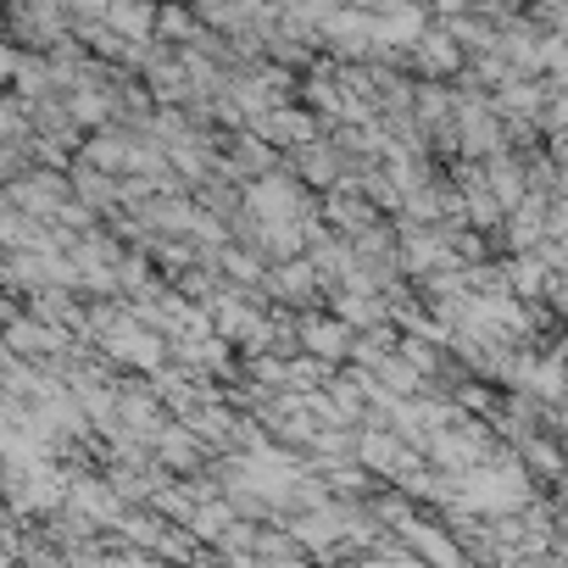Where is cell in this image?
Masks as SVG:
<instances>
[{
	"mask_svg": "<svg viewBox=\"0 0 568 568\" xmlns=\"http://www.w3.org/2000/svg\"><path fill=\"white\" fill-rule=\"evenodd\" d=\"M251 134H256L262 145H313V140H318V118H313L307 106H273L267 118L251 123Z\"/></svg>",
	"mask_w": 568,
	"mask_h": 568,
	"instance_id": "cell-3",
	"label": "cell"
},
{
	"mask_svg": "<svg viewBox=\"0 0 568 568\" xmlns=\"http://www.w3.org/2000/svg\"><path fill=\"white\" fill-rule=\"evenodd\" d=\"M234 151H240V162H245V168H273V151H267L256 134H240V140H234Z\"/></svg>",
	"mask_w": 568,
	"mask_h": 568,
	"instance_id": "cell-12",
	"label": "cell"
},
{
	"mask_svg": "<svg viewBox=\"0 0 568 568\" xmlns=\"http://www.w3.org/2000/svg\"><path fill=\"white\" fill-rule=\"evenodd\" d=\"M73 190H84V201H90V206H112V201H118V184H112L106 173L84 168V162H73Z\"/></svg>",
	"mask_w": 568,
	"mask_h": 568,
	"instance_id": "cell-11",
	"label": "cell"
},
{
	"mask_svg": "<svg viewBox=\"0 0 568 568\" xmlns=\"http://www.w3.org/2000/svg\"><path fill=\"white\" fill-rule=\"evenodd\" d=\"M12 68H18V51H12V45H0V84L12 79Z\"/></svg>",
	"mask_w": 568,
	"mask_h": 568,
	"instance_id": "cell-13",
	"label": "cell"
},
{
	"mask_svg": "<svg viewBox=\"0 0 568 568\" xmlns=\"http://www.w3.org/2000/svg\"><path fill=\"white\" fill-rule=\"evenodd\" d=\"M118 34H129V45H151V29H156V12H140V7H112L101 12Z\"/></svg>",
	"mask_w": 568,
	"mask_h": 568,
	"instance_id": "cell-8",
	"label": "cell"
},
{
	"mask_svg": "<svg viewBox=\"0 0 568 568\" xmlns=\"http://www.w3.org/2000/svg\"><path fill=\"white\" fill-rule=\"evenodd\" d=\"M413 57H418V68L429 73V79H446V73H463V51L446 40V29H418V40H413Z\"/></svg>",
	"mask_w": 568,
	"mask_h": 568,
	"instance_id": "cell-7",
	"label": "cell"
},
{
	"mask_svg": "<svg viewBox=\"0 0 568 568\" xmlns=\"http://www.w3.org/2000/svg\"><path fill=\"white\" fill-rule=\"evenodd\" d=\"M302 179L318 184V190H335V184H341V156H335L329 145H307V156H302Z\"/></svg>",
	"mask_w": 568,
	"mask_h": 568,
	"instance_id": "cell-10",
	"label": "cell"
},
{
	"mask_svg": "<svg viewBox=\"0 0 568 568\" xmlns=\"http://www.w3.org/2000/svg\"><path fill=\"white\" fill-rule=\"evenodd\" d=\"M151 440H156V463H162L168 474H201V468H206V446H201L195 435H184L179 424H162Z\"/></svg>",
	"mask_w": 568,
	"mask_h": 568,
	"instance_id": "cell-6",
	"label": "cell"
},
{
	"mask_svg": "<svg viewBox=\"0 0 568 568\" xmlns=\"http://www.w3.org/2000/svg\"><path fill=\"white\" fill-rule=\"evenodd\" d=\"M151 90H156V101H162V106L190 101V84H184L179 62H162V57H151Z\"/></svg>",
	"mask_w": 568,
	"mask_h": 568,
	"instance_id": "cell-9",
	"label": "cell"
},
{
	"mask_svg": "<svg viewBox=\"0 0 568 568\" xmlns=\"http://www.w3.org/2000/svg\"><path fill=\"white\" fill-rule=\"evenodd\" d=\"M62 346H68V335H57V329L34 324L29 313H23V318H12L7 329H0V352H7L12 363H18V357H45V352H62Z\"/></svg>",
	"mask_w": 568,
	"mask_h": 568,
	"instance_id": "cell-5",
	"label": "cell"
},
{
	"mask_svg": "<svg viewBox=\"0 0 568 568\" xmlns=\"http://www.w3.org/2000/svg\"><path fill=\"white\" fill-rule=\"evenodd\" d=\"M262 291H267L273 302H284V307H302V302H313V296H318V278H313L307 256H296V262L267 267V273H262Z\"/></svg>",
	"mask_w": 568,
	"mask_h": 568,
	"instance_id": "cell-4",
	"label": "cell"
},
{
	"mask_svg": "<svg viewBox=\"0 0 568 568\" xmlns=\"http://www.w3.org/2000/svg\"><path fill=\"white\" fill-rule=\"evenodd\" d=\"M296 352L313 357L318 368H335V363L352 352V335H346L329 313H313V318H296Z\"/></svg>",
	"mask_w": 568,
	"mask_h": 568,
	"instance_id": "cell-2",
	"label": "cell"
},
{
	"mask_svg": "<svg viewBox=\"0 0 568 568\" xmlns=\"http://www.w3.org/2000/svg\"><path fill=\"white\" fill-rule=\"evenodd\" d=\"M402 551L418 557L424 568H468V557L452 546V535L435 524V518H402Z\"/></svg>",
	"mask_w": 568,
	"mask_h": 568,
	"instance_id": "cell-1",
	"label": "cell"
}]
</instances>
